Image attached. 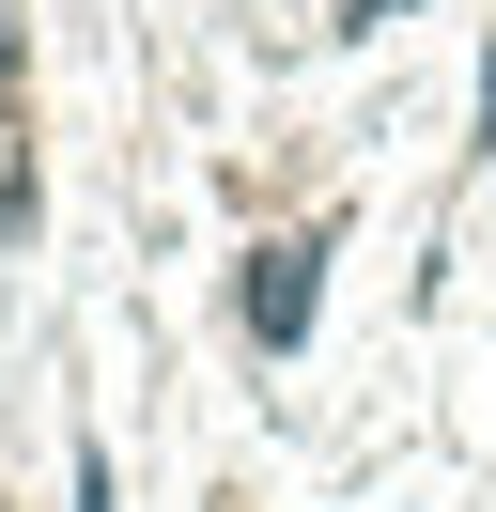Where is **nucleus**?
Here are the masks:
<instances>
[{"mask_svg": "<svg viewBox=\"0 0 496 512\" xmlns=\"http://www.w3.org/2000/svg\"><path fill=\"white\" fill-rule=\"evenodd\" d=\"M310 264H326V233H279V249L248 264V326H264V342H295V326H310Z\"/></svg>", "mask_w": 496, "mask_h": 512, "instance_id": "nucleus-1", "label": "nucleus"}]
</instances>
